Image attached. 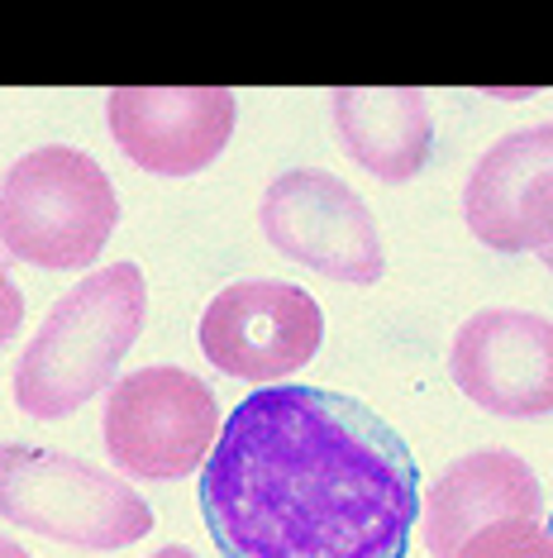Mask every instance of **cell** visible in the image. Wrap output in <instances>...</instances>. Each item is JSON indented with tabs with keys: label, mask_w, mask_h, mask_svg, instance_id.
Instances as JSON below:
<instances>
[{
	"label": "cell",
	"mask_w": 553,
	"mask_h": 558,
	"mask_svg": "<svg viewBox=\"0 0 553 558\" xmlns=\"http://www.w3.org/2000/svg\"><path fill=\"white\" fill-rule=\"evenodd\" d=\"M200 515L224 558H406L420 473L362 401L276 383L224 415Z\"/></svg>",
	"instance_id": "obj_1"
},
{
	"label": "cell",
	"mask_w": 553,
	"mask_h": 558,
	"mask_svg": "<svg viewBox=\"0 0 553 558\" xmlns=\"http://www.w3.org/2000/svg\"><path fill=\"white\" fill-rule=\"evenodd\" d=\"M148 320V282L138 263H110L67 287L15 363V405L34 421H67L115 373Z\"/></svg>",
	"instance_id": "obj_2"
},
{
	"label": "cell",
	"mask_w": 553,
	"mask_h": 558,
	"mask_svg": "<svg viewBox=\"0 0 553 558\" xmlns=\"http://www.w3.org/2000/svg\"><path fill=\"white\" fill-rule=\"evenodd\" d=\"M120 225L106 168L67 144L29 148L0 182V248L48 272H82Z\"/></svg>",
	"instance_id": "obj_3"
},
{
	"label": "cell",
	"mask_w": 553,
	"mask_h": 558,
	"mask_svg": "<svg viewBox=\"0 0 553 558\" xmlns=\"http://www.w3.org/2000/svg\"><path fill=\"white\" fill-rule=\"evenodd\" d=\"M0 520L77 549H124L153 530V511L124 477L39 444H0Z\"/></svg>",
	"instance_id": "obj_4"
},
{
	"label": "cell",
	"mask_w": 553,
	"mask_h": 558,
	"mask_svg": "<svg viewBox=\"0 0 553 558\" xmlns=\"http://www.w3.org/2000/svg\"><path fill=\"white\" fill-rule=\"evenodd\" d=\"M220 425L216 391L177 363H148L115 377L100 415L110 463L138 482H177L206 468Z\"/></svg>",
	"instance_id": "obj_5"
},
{
	"label": "cell",
	"mask_w": 553,
	"mask_h": 558,
	"mask_svg": "<svg viewBox=\"0 0 553 558\" xmlns=\"http://www.w3.org/2000/svg\"><path fill=\"white\" fill-rule=\"evenodd\" d=\"M196 344L206 363L234 383L276 387L320 353L324 311L296 282L248 277L216 291V301L200 311Z\"/></svg>",
	"instance_id": "obj_6"
},
{
	"label": "cell",
	"mask_w": 553,
	"mask_h": 558,
	"mask_svg": "<svg viewBox=\"0 0 553 558\" xmlns=\"http://www.w3.org/2000/svg\"><path fill=\"white\" fill-rule=\"evenodd\" d=\"M258 225L282 258L334 282L368 287L386 272V248L368 201L324 168H292L272 177L258 201Z\"/></svg>",
	"instance_id": "obj_7"
},
{
	"label": "cell",
	"mask_w": 553,
	"mask_h": 558,
	"mask_svg": "<svg viewBox=\"0 0 553 558\" xmlns=\"http://www.w3.org/2000/svg\"><path fill=\"white\" fill-rule=\"evenodd\" d=\"M448 377L487 415L544 421L553 415V320L520 306L468 315L448 349Z\"/></svg>",
	"instance_id": "obj_8"
},
{
	"label": "cell",
	"mask_w": 553,
	"mask_h": 558,
	"mask_svg": "<svg viewBox=\"0 0 553 558\" xmlns=\"http://www.w3.org/2000/svg\"><path fill=\"white\" fill-rule=\"evenodd\" d=\"M238 100L230 86H120L106 124L120 154L153 177H196L230 148Z\"/></svg>",
	"instance_id": "obj_9"
},
{
	"label": "cell",
	"mask_w": 553,
	"mask_h": 558,
	"mask_svg": "<svg viewBox=\"0 0 553 558\" xmlns=\"http://www.w3.org/2000/svg\"><path fill=\"white\" fill-rule=\"evenodd\" d=\"M463 220L496 253L553 244V120L496 138L463 186Z\"/></svg>",
	"instance_id": "obj_10"
},
{
	"label": "cell",
	"mask_w": 553,
	"mask_h": 558,
	"mask_svg": "<svg viewBox=\"0 0 553 558\" xmlns=\"http://www.w3.org/2000/svg\"><path fill=\"white\" fill-rule=\"evenodd\" d=\"M544 492L534 468L511 449H477L454 459L420 492V535L434 558H454L477 530L496 520H539Z\"/></svg>",
	"instance_id": "obj_11"
},
{
	"label": "cell",
	"mask_w": 553,
	"mask_h": 558,
	"mask_svg": "<svg viewBox=\"0 0 553 558\" xmlns=\"http://www.w3.org/2000/svg\"><path fill=\"white\" fill-rule=\"evenodd\" d=\"M330 116L344 154L377 182H410L434 154L430 100L415 86H339Z\"/></svg>",
	"instance_id": "obj_12"
},
{
	"label": "cell",
	"mask_w": 553,
	"mask_h": 558,
	"mask_svg": "<svg viewBox=\"0 0 553 558\" xmlns=\"http://www.w3.org/2000/svg\"><path fill=\"white\" fill-rule=\"evenodd\" d=\"M454 558H553V530L539 520H496L477 530Z\"/></svg>",
	"instance_id": "obj_13"
},
{
	"label": "cell",
	"mask_w": 553,
	"mask_h": 558,
	"mask_svg": "<svg viewBox=\"0 0 553 558\" xmlns=\"http://www.w3.org/2000/svg\"><path fill=\"white\" fill-rule=\"evenodd\" d=\"M20 325H24V291L10 282L5 268H0V349L20 335Z\"/></svg>",
	"instance_id": "obj_14"
},
{
	"label": "cell",
	"mask_w": 553,
	"mask_h": 558,
	"mask_svg": "<svg viewBox=\"0 0 553 558\" xmlns=\"http://www.w3.org/2000/svg\"><path fill=\"white\" fill-rule=\"evenodd\" d=\"M0 558H34V554H29V549H20V544L10 539V535H0Z\"/></svg>",
	"instance_id": "obj_15"
},
{
	"label": "cell",
	"mask_w": 553,
	"mask_h": 558,
	"mask_svg": "<svg viewBox=\"0 0 553 558\" xmlns=\"http://www.w3.org/2000/svg\"><path fill=\"white\" fill-rule=\"evenodd\" d=\"M148 558H196L186 544H168V549H158V554H148Z\"/></svg>",
	"instance_id": "obj_16"
},
{
	"label": "cell",
	"mask_w": 553,
	"mask_h": 558,
	"mask_svg": "<svg viewBox=\"0 0 553 558\" xmlns=\"http://www.w3.org/2000/svg\"><path fill=\"white\" fill-rule=\"evenodd\" d=\"M534 258H539V263H544V268H549V272H553V244H549V248H544V253H534Z\"/></svg>",
	"instance_id": "obj_17"
},
{
	"label": "cell",
	"mask_w": 553,
	"mask_h": 558,
	"mask_svg": "<svg viewBox=\"0 0 553 558\" xmlns=\"http://www.w3.org/2000/svg\"><path fill=\"white\" fill-rule=\"evenodd\" d=\"M549 530H553V520H549Z\"/></svg>",
	"instance_id": "obj_18"
},
{
	"label": "cell",
	"mask_w": 553,
	"mask_h": 558,
	"mask_svg": "<svg viewBox=\"0 0 553 558\" xmlns=\"http://www.w3.org/2000/svg\"><path fill=\"white\" fill-rule=\"evenodd\" d=\"M0 253H5V248H0Z\"/></svg>",
	"instance_id": "obj_19"
}]
</instances>
